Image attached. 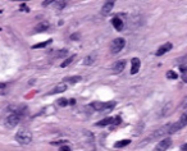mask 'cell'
<instances>
[{
    "label": "cell",
    "mask_w": 187,
    "mask_h": 151,
    "mask_svg": "<svg viewBox=\"0 0 187 151\" xmlns=\"http://www.w3.org/2000/svg\"><path fill=\"white\" fill-rule=\"evenodd\" d=\"M16 140H17V142H20L22 145H28L32 141V133H31V131L27 129V128H22L16 135Z\"/></svg>",
    "instance_id": "obj_1"
},
{
    "label": "cell",
    "mask_w": 187,
    "mask_h": 151,
    "mask_svg": "<svg viewBox=\"0 0 187 151\" xmlns=\"http://www.w3.org/2000/svg\"><path fill=\"white\" fill-rule=\"evenodd\" d=\"M124 46H126V40L122 39V37H118V39L113 40L112 45H110V51H112L113 54H117L124 48Z\"/></svg>",
    "instance_id": "obj_2"
},
{
    "label": "cell",
    "mask_w": 187,
    "mask_h": 151,
    "mask_svg": "<svg viewBox=\"0 0 187 151\" xmlns=\"http://www.w3.org/2000/svg\"><path fill=\"white\" fill-rule=\"evenodd\" d=\"M92 109L98 110V111H101V110H108V109H113L116 106V102L114 101H109V102H100V101H96V102H92Z\"/></svg>",
    "instance_id": "obj_3"
},
{
    "label": "cell",
    "mask_w": 187,
    "mask_h": 151,
    "mask_svg": "<svg viewBox=\"0 0 187 151\" xmlns=\"http://www.w3.org/2000/svg\"><path fill=\"white\" fill-rule=\"evenodd\" d=\"M170 126L172 124H165V126H163V127H160L158 131H155L154 133H152L150 137H149L146 141H149V140H154V138H159V137H161V136H164V135H168L169 133V128H170Z\"/></svg>",
    "instance_id": "obj_4"
},
{
    "label": "cell",
    "mask_w": 187,
    "mask_h": 151,
    "mask_svg": "<svg viewBox=\"0 0 187 151\" xmlns=\"http://www.w3.org/2000/svg\"><path fill=\"white\" fill-rule=\"evenodd\" d=\"M21 119H22V115L17 114V113H12V114L5 119V124L12 128V127H16L18 123H20Z\"/></svg>",
    "instance_id": "obj_5"
},
{
    "label": "cell",
    "mask_w": 187,
    "mask_h": 151,
    "mask_svg": "<svg viewBox=\"0 0 187 151\" xmlns=\"http://www.w3.org/2000/svg\"><path fill=\"white\" fill-rule=\"evenodd\" d=\"M170 145H172V140L170 138H164L156 145V147L154 149V151H165V150H168V147H169Z\"/></svg>",
    "instance_id": "obj_6"
},
{
    "label": "cell",
    "mask_w": 187,
    "mask_h": 151,
    "mask_svg": "<svg viewBox=\"0 0 187 151\" xmlns=\"http://www.w3.org/2000/svg\"><path fill=\"white\" fill-rule=\"evenodd\" d=\"M172 48H173V45L170 44V42H167V44H164V45H161L159 49H158V51H156V55L158 56H161L163 54H165V53H168L169 50H172Z\"/></svg>",
    "instance_id": "obj_7"
},
{
    "label": "cell",
    "mask_w": 187,
    "mask_h": 151,
    "mask_svg": "<svg viewBox=\"0 0 187 151\" xmlns=\"http://www.w3.org/2000/svg\"><path fill=\"white\" fill-rule=\"evenodd\" d=\"M140 65H141V62L138 58H133L132 59V63H131V74H136L140 69Z\"/></svg>",
    "instance_id": "obj_8"
},
{
    "label": "cell",
    "mask_w": 187,
    "mask_h": 151,
    "mask_svg": "<svg viewBox=\"0 0 187 151\" xmlns=\"http://www.w3.org/2000/svg\"><path fill=\"white\" fill-rule=\"evenodd\" d=\"M113 7H114V1H107L101 8V14L103 16H108V14L112 12Z\"/></svg>",
    "instance_id": "obj_9"
},
{
    "label": "cell",
    "mask_w": 187,
    "mask_h": 151,
    "mask_svg": "<svg viewBox=\"0 0 187 151\" xmlns=\"http://www.w3.org/2000/svg\"><path fill=\"white\" fill-rule=\"evenodd\" d=\"M124 67H126V60H119V62H117L116 64H114L113 72L114 73H121L124 69Z\"/></svg>",
    "instance_id": "obj_10"
},
{
    "label": "cell",
    "mask_w": 187,
    "mask_h": 151,
    "mask_svg": "<svg viewBox=\"0 0 187 151\" xmlns=\"http://www.w3.org/2000/svg\"><path fill=\"white\" fill-rule=\"evenodd\" d=\"M112 25L114 26V28H116L117 31H122L123 30V21L121 19V18H118V17H116V18H113L112 19Z\"/></svg>",
    "instance_id": "obj_11"
},
{
    "label": "cell",
    "mask_w": 187,
    "mask_h": 151,
    "mask_svg": "<svg viewBox=\"0 0 187 151\" xmlns=\"http://www.w3.org/2000/svg\"><path fill=\"white\" fill-rule=\"evenodd\" d=\"M47 28H49V22L44 21V22H41L40 25H37L35 30H36V32H44L47 30Z\"/></svg>",
    "instance_id": "obj_12"
},
{
    "label": "cell",
    "mask_w": 187,
    "mask_h": 151,
    "mask_svg": "<svg viewBox=\"0 0 187 151\" xmlns=\"http://www.w3.org/2000/svg\"><path fill=\"white\" fill-rule=\"evenodd\" d=\"M114 122V118H105V119L103 120H100L99 123H96L98 127H104V126H109V124H112Z\"/></svg>",
    "instance_id": "obj_13"
},
{
    "label": "cell",
    "mask_w": 187,
    "mask_h": 151,
    "mask_svg": "<svg viewBox=\"0 0 187 151\" xmlns=\"http://www.w3.org/2000/svg\"><path fill=\"white\" fill-rule=\"evenodd\" d=\"M67 90V83H60V84H58L54 90L51 91V93H59V92H64Z\"/></svg>",
    "instance_id": "obj_14"
},
{
    "label": "cell",
    "mask_w": 187,
    "mask_h": 151,
    "mask_svg": "<svg viewBox=\"0 0 187 151\" xmlns=\"http://www.w3.org/2000/svg\"><path fill=\"white\" fill-rule=\"evenodd\" d=\"M129 142H131V140H122V141H118V142L114 145V147L117 149H121V147H124V146L129 145Z\"/></svg>",
    "instance_id": "obj_15"
},
{
    "label": "cell",
    "mask_w": 187,
    "mask_h": 151,
    "mask_svg": "<svg viewBox=\"0 0 187 151\" xmlns=\"http://www.w3.org/2000/svg\"><path fill=\"white\" fill-rule=\"evenodd\" d=\"M94 62H95V54H94V55L86 56L83 64H85V65H91V64H94Z\"/></svg>",
    "instance_id": "obj_16"
},
{
    "label": "cell",
    "mask_w": 187,
    "mask_h": 151,
    "mask_svg": "<svg viewBox=\"0 0 187 151\" xmlns=\"http://www.w3.org/2000/svg\"><path fill=\"white\" fill-rule=\"evenodd\" d=\"M74 59H76V55H72V56H71V58H68V59H65V60H64V62H63V63H62V64H60V67H62V68H65V67H68V65H69V64H71L72 62H73V60H74Z\"/></svg>",
    "instance_id": "obj_17"
},
{
    "label": "cell",
    "mask_w": 187,
    "mask_h": 151,
    "mask_svg": "<svg viewBox=\"0 0 187 151\" xmlns=\"http://www.w3.org/2000/svg\"><path fill=\"white\" fill-rule=\"evenodd\" d=\"M181 74H182V79H183V82L187 83V67L186 65H181Z\"/></svg>",
    "instance_id": "obj_18"
},
{
    "label": "cell",
    "mask_w": 187,
    "mask_h": 151,
    "mask_svg": "<svg viewBox=\"0 0 187 151\" xmlns=\"http://www.w3.org/2000/svg\"><path fill=\"white\" fill-rule=\"evenodd\" d=\"M81 79H82V78H81L80 76H73V77L65 78V81H67V82H69L71 84H73V83H77L78 81H81Z\"/></svg>",
    "instance_id": "obj_19"
},
{
    "label": "cell",
    "mask_w": 187,
    "mask_h": 151,
    "mask_svg": "<svg viewBox=\"0 0 187 151\" xmlns=\"http://www.w3.org/2000/svg\"><path fill=\"white\" fill-rule=\"evenodd\" d=\"M167 78L168 79H177V78H178V74H177L174 70H168V72H167Z\"/></svg>",
    "instance_id": "obj_20"
},
{
    "label": "cell",
    "mask_w": 187,
    "mask_h": 151,
    "mask_svg": "<svg viewBox=\"0 0 187 151\" xmlns=\"http://www.w3.org/2000/svg\"><path fill=\"white\" fill-rule=\"evenodd\" d=\"M51 42V40H47V41H45V42H41V44H36V45H33L32 48L33 49H40V48H45V46H47Z\"/></svg>",
    "instance_id": "obj_21"
},
{
    "label": "cell",
    "mask_w": 187,
    "mask_h": 151,
    "mask_svg": "<svg viewBox=\"0 0 187 151\" xmlns=\"http://www.w3.org/2000/svg\"><path fill=\"white\" fill-rule=\"evenodd\" d=\"M55 5H56V9H63L67 5V1H56Z\"/></svg>",
    "instance_id": "obj_22"
},
{
    "label": "cell",
    "mask_w": 187,
    "mask_h": 151,
    "mask_svg": "<svg viewBox=\"0 0 187 151\" xmlns=\"http://www.w3.org/2000/svg\"><path fill=\"white\" fill-rule=\"evenodd\" d=\"M58 104H59V106H67V105H68V101H67L65 99H59Z\"/></svg>",
    "instance_id": "obj_23"
},
{
    "label": "cell",
    "mask_w": 187,
    "mask_h": 151,
    "mask_svg": "<svg viewBox=\"0 0 187 151\" xmlns=\"http://www.w3.org/2000/svg\"><path fill=\"white\" fill-rule=\"evenodd\" d=\"M67 53H68V51H67V50H62V51H58V54H56V56H58V58H62V56L67 55Z\"/></svg>",
    "instance_id": "obj_24"
},
{
    "label": "cell",
    "mask_w": 187,
    "mask_h": 151,
    "mask_svg": "<svg viewBox=\"0 0 187 151\" xmlns=\"http://www.w3.org/2000/svg\"><path fill=\"white\" fill-rule=\"evenodd\" d=\"M59 151H71V147L69 146H62Z\"/></svg>",
    "instance_id": "obj_25"
},
{
    "label": "cell",
    "mask_w": 187,
    "mask_h": 151,
    "mask_svg": "<svg viewBox=\"0 0 187 151\" xmlns=\"http://www.w3.org/2000/svg\"><path fill=\"white\" fill-rule=\"evenodd\" d=\"M50 4H53V0H47V1H44V3H42V5H44V7H47V5H50Z\"/></svg>",
    "instance_id": "obj_26"
},
{
    "label": "cell",
    "mask_w": 187,
    "mask_h": 151,
    "mask_svg": "<svg viewBox=\"0 0 187 151\" xmlns=\"http://www.w3.org/2000/svg\"><path fill=\"white\" fill-rule=\"evenodd\" d=\"M21 8H22V10H25V12H28V10H30V9L27 8V5H26V4H22V5H21Z\"/></svg>",
    "instance_id": "obj_27"
},
{
    "label": "cell",
    "mask_w": 187,
    "mask_h": 151,
    "mask_svg": "<svg viewBox=\"0 0 187 151\" xmlns=\"http://www.w3.org/2000/svg\"><path fill=\"white\" fill-rule=\"evenodd\" d=\"M78 37H80L78 34H74V35H72V36H71V39H72V40H77Z\"/></svg>",
    "instance_id": "obj_28"
},
{
    "label": "cell",
    "mask_w": 187,
    "mask_h": 151,
    "mask_svg": "<svg viewBox=\"0 0 187 151\" xmlns=\"http://www.w3.org/2000/svg\"><path fill=\"white\" fill-rule=\"evenodd\" d=\"M181 150H182V151H187V144H185V145H182V147H181Z\"/></svg>",
    "instance_id": "obj_29"
},
{
    "label": "cell",
    "mask_w": 187,
    "mask_h": 151,
    "mask_svg": "<svg viewBox=\"0 0 187 151\" xmlns=\"http://www.w3.org/2000/svg\"><path fill=\"white\" fill-rule=\"evenodd\" d=\"M69 104H71V105H74V104H76V100H74V99H71V100H69Z\"/></svg>",
    "instance_id": "obj_30"
}]
</instances>
